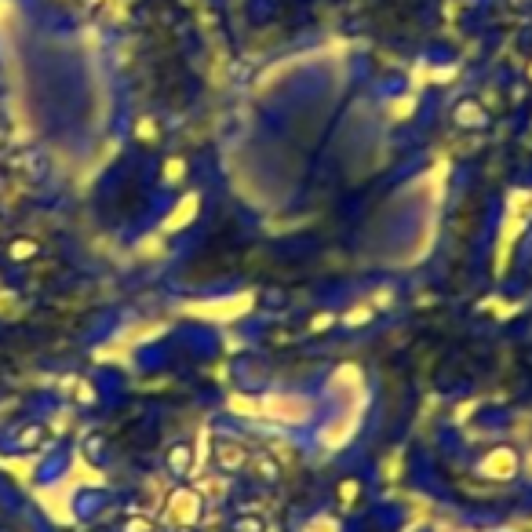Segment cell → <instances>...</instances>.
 <instances>
[{"instance_id":"1","label":"cell","mask_w":532,"mask_h":532,"mask_svg":"<svg viewBox=\"0 0 532 532\" xmlns=\"http://www.w3.org/2000/svg\"><path fill=\"white\" fill-rule=\"evenodd\" d=\"M212 456H215V471H222V474L245 471V459H248L245 445H237V441H215Z\"/></svg>"},{"instance_id":"2","label":"cell","mask_w":532,"mask_h":532,"mask_svg":"<svg viewBox=\"0 0 532 532\" xmlns=\"http://www.w3.org/2000/svg\"><path fill=\"white\" fill-rule=\"evenodd\" d=\"M453 121L459 128H485L489 124V114H485V106H481L474 95H466V99H459L453 106Z\"/></svg>"},{"instance_id":"3","label":"cell","mask_w":532,"mask_h":532,"mask_svg":"<svg viewBox=\"0 0 532 532\" xmlns=\"http://www.w3.org/2000/svg\"><path fill=\"white\" fill-rule=\"evenodd\" d=\"M514 471H518V456L510 448H496V453L481 459V474H489V478H510Z\"/></svg>"},{"instance_id":"4","label":"cell","mask_w":532,"mask_h":532,"mask_svg":"<svg viewBox=\"0 0 532 532\" xmlns=\"http://www.w3.org/2000/svg\"><path fill=\"white\" fill-rule=\"evenodd\" d=\"M172 514L179 522H193L201 514V496L197 492H175L172 496Z\"/></svg>"},{"instance_id":"5","label":"cell","mask_w":532,"mask_h":532,"mask_svg":"<svg viewBox=\"0 0 532 532\" xmlns=\"http://www.w3.org/2000/svg\"><path fill=\"white\" fill-rule=\"evenodd\" d=\"M168 466H172V474H190L193 471V448L186 441H175L172 445V453H168Z\"/></svg>"},{"instance_id":"6","label":"cell","mask_w":532,"mask_h":532,"mask_svg":"<svg viewBox=\"0 0 532 532\" xmlns=\"http://www.w3.org/2000/svg\"><path fill=\"white\" fill-rule=\"evenodd\" d=\"M234 532H266V518L263 514H241V518H234Z\"/></svg>"},{"instance_id":"7","label":"cell","mask_w":532,"mask_h":532,"mask_svg":"<svg viewBox=\"0 0 532 532\" xmlns=\"http://www.w3.org/2000/svg\"><path fill=\"white\" fill-rule=\"evenodd\" d=\"M255 474H259L263 481H273V478H281V463L270 459V456H259L255 459Z\"/></svg>"},{"instance_id":"8","label":"cell","mask_w":532,"mask_h":532,"mask_svg":"<svg viewBox=\"0 0 532 532\" xmlns=\"http://www.w3.org/2000/svg\"><path fill=\"white\" fill-rule=\"evenodd\" d=\"M124 529H128V532H153V522H146V518H132Z\"/></svg>"},{"instance_id":"9","label":"cell","mask_w":532,"mask_h":532,"mask_svg":"<svg viewBox=\"0 0 532 532\" xmlns=\"http://www.w3.org/2000/svg\"><path fill=\"white\" fill-rule=\"evenodd\" d=\"M354 492H358V481H343V485H340V496H343L347 507L354 503Z\"/></svg>"},{"instance_id":"10","label":"cell","mask_w":532,"mask_h":532,"mask_svg":"<svg viewBox=\"0 0 532 532\" xmlns=\"http://www.w3.org/2000/svg\"><path fill=\"white\" fill-rule=\"evenodd\" d=\"M332 321H335V317H332V314H317V317H314V325H310V328H314V332H321V328H328V325H332Z\"/></svg>"}]
</instances>
